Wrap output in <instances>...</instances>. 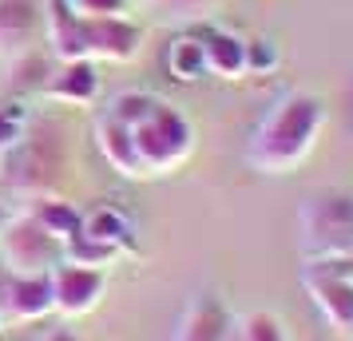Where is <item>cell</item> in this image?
Here are the masks:
<instances>
[{"instance_id":"277c9868","label":"cell","mask_w":353,"mask_h":341,"mask_svg":"<svg viewBox=\"0 0 353 341\" xmlns=\"http://www.w3.org/2000/svg\"><path fill=\"white\" fill-rule=\"evenodd\" d=\"M60 238H52L36 218H17L0 227V258L8 262V270L17 278L52 274V266L60 262Z\"/></svg>"},{"instance_id":"9a60e30c","label":"cell","mask_w":353,"mask_h":341,"mask_svg":"<svg viewBox=\"0 0 353 341\" xmlns=\"http://www.w3.org/2000/svg\"><path fill=\"white\" fill-rule=\"evenodd\" d=\"M44 87L60 99H92L99 92L96 64H92V60H72V64H64V72H60L56 80H48Z\"/></svg>"},{"instance_id":"e0dca14e","label":"cell","mask_w":353,"mask_h":341,"mask_svg":"<svg viewBox=\"0 0 353 341\" xmlns=\"http://www.w3.org/2000/svg\"><path fill=\"white\" fill-rule=\"evenodd\" d=\"M163 99L151 96V92H123V96L112 99V107H108V115L112 119H119V123H128V127H139L147 115L159 107Z\"/></svg>"},{"instance_id":"8fae6325","label":"cell","mask_w":353,"mask_h":341,"mask_svg":"<svg viewBox=\"0 0 353 341\" xmlns=\"http://www.w3.org/2000/svg\"><path fill=\"white\" fill-rule=\"evenodd\" d=\"M48 24H52V44L64 56L68 64L72 60H88V40H83V17L72 12L68 0H48Z\"/></svg>"},{"instance_id":"4316f807","label":"cell","mask_w":353,"mask_h":341,"mask_svg":"<svg viewBox=\"0 0 353 341\" xmlns=\"http://www.w3.org/2000/svg\"><path fill=\"white\" fill-rule=\"evenodd\" d=\"M0 227H4V211H0Z\"/></svg>"},{"instance_id":"7402d4cb","label":"cell","mask_w":353,"mask_h":341,"mask_svg":"<svg viewBox=\"0 0 353 341\" xmlns=\"http://www.w3.org/2000/svg\"><path fill=\"white\" fill-rule=\"evenodd\" d=\"M72 12L83 20H96V17H119L128 8V0H68Z\"/></svg>"},{"instance_id":"30bf717a","label":"cell","mask_w":353,"mask_h":341,"mask_svg":"<svg viewBox=\"0 0 353 341\" xmlns=\"http://www.w3.org/2000/svg\"><path fill=\"white\" fill-rule=\"evenodd\" d=\"M207 52V72L219 80H239L246 76V40L234 32H207L203 36Z\"/></svg>"},{"instance_id":"5bb4252c","label":"cell","mask_w":353,"mask_h":341,"mask_svg":"<svg viewBox=\"0 0 353 341\" xmlns=\"http://www.w3.org/2000/svg\"><path fill=\"white\" fill-rule=\"evenodd\" d=\"M83 238H96L103 246H115V250H123L131 246V223L123 211H115V207H96V211L83 218Z\"/></svg>"},{"instance_id":"d4e9b609","label":"cell","mask_w":353,"mask_h":341,"mask_svg":"<svg viewBox=\"0 0 353 341\" xmlns=\"http://www.w3.org/2000/svg\"><path fill=\"white\" fill-rule=\"evenodd\" d=\"M44 341H76V338H72L68 329H56V333H48V338H44Z\"/></svg>"},{"instance_id":"44dd1931","label":"cell","mask_w":353,"mask_h":341,"mask_svg":"<svg viewBox=\"0 0 353 341\" xmlns=\"http://www.w3.org/2000/svg\"><path fill=\"white\" fill-rule=\"evenodd\" d=\"M12 83L17 87H44L48 83V64H44V56H24L17 68H12Z\"/></svg>"},{"instance_id":"4fadbf2b","label":"cell","mask_w":353,"mask_h":341,"mask_svg":"<svg viewBox=\"0 0 353 341\" xmlns=\"http://www.w3.org/2000/svg\"><path fill=\"white\" fill-rule=\"evenodd\" d=\"M167 72L179 83H194L207 76V52H203V36H175L167 48Z\"/></svg>"},{"instance_id":"2e32d148","label":"cell","mask_w":353,"mask_h":341,"mask_svg":"<svg viewBox=\"0 0 353 341\" xmlns=\"http://www.w3.org/2000/svg\"><path fill=\"white\" fill-rule=\"evenodd\" d=\"M36 223L48 230L52 238L68 242V238H76L83 230V214L76 211V207H68V203H44V207L36 211Z\"/></svg>"},{"instance_id":"9c48e42d","label":"cell","mask_w":353,"mask_h":341,"mask_svg":"<svg viewBox=\"0 0 353 341\" xmlns=\"http://www.w3.org/2000/svg\"><path fill=\"white\" fill-rule=\"evenodd\" d=\"M96 143H99V151H103V159L112 163L115 171H123V175H147V167H143V159H139V151H135V139H131L128 123L103 115L96 123Z\"/></svg>"},{"instance_id":"ac0fdd59","label":"cell","mask_w":353,"mask_h":341,"mask_svg":"<svg viewBox=\"0 0 353 341\" xmlns=\"http://www.w3.org/2000/svg\"><path fill=\"white\" fill-rule=\"evenodd\" d=\"M32 20H36V8L32 0H0V40H24L32 32Z\"/></svg>"},{"instance_id":"ba28073f","label":"cell","mask_w":353,"mask_h":341,"mask_svg":"<svg viewBox=\"0 0 353 341\" xmlns=\"http://www.w3.org/2000/svg\"><path fill=\"white\" fill-rule=\"evenodd\" d=\"M83 40H88V56L131 60L139 52L143 32L123 17H96V20H83Z\"/></svg>"},{"instance_id":"5b68a950","label":"cell","mask_w":353,"mask_h":341,"mask_svg":"<svg viewBox=\"0 0 353 341\" xmlns=\"http://www.w3.org/2000/svg\"><path fill=\"white\" fill-rule=\"evenodd\" d=\"M302 286L321 322L341 338H353V278L337 270L334 262H310L302 270Z\"/></svg>"},{"instance_id":"8992f818","label":"cell","mask_w":353,"mask_h":341,"mask_svg":"<svg viewBox=\"0 0 353 341\" xmlns=\"http://www.w3.org/2000/svg\"><path fill=\"white\" fill-rule=\"evenodd\" d=\"M48 282H52V306L64 309V313H88L103 293V270H96V266L56 262Z\"/></svg>"},{"instance_id":"6da1fadb","label":"cell","mask_w":353,"mask_h":341,"mask_svg":"<svg viewBox=\"0 0 353 341\" xmlns=\"http://www.w3.org/2000/svg\"><path fill=\"white\" fill-rule=\"evenodd\" d=\"M321 127H325L321 96H314V92H286L254 127L250 147H246V163L254 171H262V175H290L314 151Z\"/></svg>"},{"instance_id":"7c38bea8","label":"cell","mask_w":353,"mask_h":341,"mask_svg":"<svg viewBox=\"0 0 353 341\" xmlns=\"http://www.w3.org/2000/svg\"><path fill=\"white\" fill-rule=\"evenodd\" d=\"M8 309L17 318H44L52 309V282L48 274H32V278H17L8 286Z\"/></svg>"},{"instance_id":"484cf974","label":"cell","mask_w":353,"mask_h":341,"mask_svg":"<svg viewBox=\"0 0 353 341\" xmlns=\"http://www.w3.org/2000/svg\"><path fill=\"white\" fill-rule=\"evenodd\" d=\"M226 341H242V333H239V325H230V333H226Z\"/></svg>"},{"instance_id":"52a82bcc","label":"cell","mask_w":353,"mask_h":341,"mask_svg":"<svg viewBox=\"0 0 353 341\" xmlns=\"http://www.w3.org/2000/svg\"><path fill=\"white\" fill-rule=\"evenodd\" d=\"M230 309L223 306V298L214 293H194L191 306L183 309V322L175 329V341H226L230 333Z\"/></svg>"},{"instance_id":"603a6c76","label":"cell","mask_w":353,"mask_h":341,"mask_svg":"<svg viewBox=\"0 0 353 341\" xmlns=\"http://www.w3.org/2000/svg\"><path fill=\"white\" fill-rule=\"evenodd\" d=\"M20 123H24V107L20 103H0V147L17 143Z\"/></svg>"},{"instance_id":"ffe728a7","label":"cell","mask_w":353,"mask_h":341,"mask_svg":"<svg viewBox=\"0 0 353 341\" xmlns=\"http://www.w3.org/2000/svg\"><path fill=\"white\" fill-rule=\"evenodd\" d=\"M278 64H282V52L274 40H266V36L246 40V76H270Z\"/></svg>"},{"instance_id":"3957f363","label":"cell","mask_w":353,"mask_h":341,"mask_svg":"<svg viewBox=\"0 0 353 341\" xmlns=\"http://www.w3.org/2000/svg\"><path fill=\"white\" fill-rule=\"evenodd\" d=\"M131 139H135V151L147 171H171L191 155L194 131L171 103H159L139 127H131Z\"/></svg>"},{"instance_id":"7a4b0ae2","label":"cell","mask_w":353,"mask_h":341,"mask_svg":"<svg viewBox=\"0 0 353 341\" xmlns=\"http://www.w3.org/2000/svg\"><path fill=\"white\" fill-rule=\"evenodd\" d=\"M302 242L310 262L353 258V198L318 195L302 207Z\"/></svg>"},{"instance_id":"cb8c5ba5","label":"cell","mask_w":353,"mask_h":341,"mask_svg":"<svg viewBox=\"0 0 353 341\" xmlns=\"http://www.w3.org/2000/svg\"><path fill=\"white\" fill-rule=\"evenodd\" d=\"M167 4H175V8H183V12H194V8H207L210 0H167Z\"/></svg>"},{"instance_id":"d6986e66","label":"cell","mask_w":353,"mask_h":341,"mask_svg":"<svg viewBox=\"0 0 353 341\" xmlns=\"http://www.w3.org/2000/svg\"><path fill=\"white\" fill-rule=\"evenodd\" d=\"M239 325L242 341H286V329H282V322L274 318V313H266V309H254V313H246Z\"/></svg>"}]
</instances>
